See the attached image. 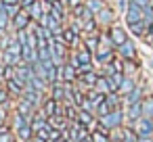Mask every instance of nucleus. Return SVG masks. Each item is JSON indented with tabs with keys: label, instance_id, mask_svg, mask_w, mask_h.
Segmentation results:
<instances>
[{
	"label": "nucleus",
	"instance_id": "obj_51",
	"mask_svg": "<svg viewBox=\"0 0 153 142\" xmlns=\"http://www.w3.org/2000/svg\"><path fill=\"white\" fill-rule=\"evenodd\" d=\"M138 142H151V138H140Z\"/></svg>",
	"mask_w": 153,
	"mask_h": 142
},
{
	"label": "nucleus",
	"instance_id": "obj_21",
	"mask_svg": "<svg viewBox=\"0 0 153 142\" xmlns=\"http://www.w3.org/2000/svg\"><path fill=\"white\" fill-rule=\"evenodd\" d=\"M78 121H80L82 125H90V123H92V115H90V111L80 109V111H78Z\"/></svg>",
	"mask_w": 153,
	"mask_h": 142
},
{
	"label": "nucleus",
	"instance_id": "obj_12",
	"mask_svg": "<svg viewBox=\"0 0 153 142\" xmlns=\"http://www.w3.org/2000/svg\"><path fill=\"white\" fill-rule=\"evenodd\" d=\"M94 90L97 92H101V94H111V86H109V79L107 77H99V82H97V86H94Z\"/></svg>",
	"mask_w": 153,
	"mask_h": 142
},
{
	"label": "nucleus",
	"instance_id": "obj_31",
	"mask_svg": "<svg viewBox=\"0 0 153 142\" xmlns=\"http://www.w3.org/2000/svg\"><path fill=\"white\" fill-rule=\"evenodd\" d=\"M88 9L92 13H101L103 11V2H101V0H88Z\"/></svg>",
	"mask_w": 153,
	"mask_h": 142
},
{
	"label": "nucleus",
	"instance_id": "obj_37",
	"mask_svg": "<svg viewBox=\"0 0 153 142\" xmlns=\"http://www.w3.org/2000/svg\"><path fill=\"white\" fill-rule=\"evenodd\" d=\"M61 136H63V132L53 127V132H51V142H61Z\"/></svg>",
	"mask_w": 153,
	"mask_h": 142
},
{
	"label": "nucleus",
	"instance_id": "obj_5",
	"mask_svg": "<svg viewBox=\"0 0 153 142\" xmlns=\"http://www.w3.org/2000/svg\"><path fill=\"white\" fill-rule=\"evenodd\" d=\"M76 73H78V69H76L74 65H61V67H59V77H61L65 84H71V82L76 79Z\"/></svg>",
	"mask_w": 153,
	"mask_h": 142
},
{
	"label": "nucleus",
	"instance_id": "obj_38",
	"mask_svg": "<svg viewBox=\"0 0 153 142\" xmlns=\"http://www.w3.org/2000/svg\"><path fill=\"white\" fill-rule=\"evenodd\" d=\"M0 142H13V134L2 129V132H0Z\"/></svg>",
	"mask_w": 153,
	"mask_h": 142
},
{
	"label": "nucleus",
	"instance_id": "obj_42",
	"mask_svg": "<svg viewBox=\"0 0 153 142\" xmlns=\"http://www.w3.org/2000/svg\"><path fill=\"white\" fill-rule=\"evenodd\" d=\"M63 2H69V7H74V9L82 7V0H63Z\"/></svg>",
	"mask_w": 153,
	"mask_h": 142
},
{
	"label": "nucleus",
	"instance_id": "obj_23",
	"mask_svg": "<svg viewBox=\"0 0 153 142\" xmlns=\"http://www.w3.org/2000/svg\"><path fill=\"white\" fill-rule=\"evenodd\" d=\"M53 98H55V100L65 98V84H55V86H53Z\"/></svg>",
	"mask_w": 153,
	"mask_h": 142
},
{
	"label": "nucleus",
	"instance_id": "obj_45",
	"mask_svg": "<svg viewBox=\"0 0 153 142\" xmlns=\"http://www.w3.org/2000/svg\"><path fill=\"white\" fill-rule=\"evenodd\" d=\"M84 29H86V32H94V21H92V19H90V21H86Z\"/></svg>",
	"mask_w": 153,
	"mask_h": 142
},
{
	"label": "nucleus",
	"instance_id": "obj_44",
	"mask_svg": "<svg viewBox=\"0 0 153 142\" xmlns=\"http://www.w3.org/2000/svg\"><path fill=\"white\" fill-rule=\"evenodd\" d=\"M147 44L153 46V25H149V34H147Z\"/></svg>",
	"mask_w": 153,
	"mask_h": 142
},
{
	"label": "nucleus",
	"instance_id": "obj_10",
	"mask_svg": "<svg viewBox=\"0 0 153 142\" xmlns=\"http://www.w3.org/2000/svg\"><path fill=\"white\" fill-rule=\"evenodd\" d=\"M128 117H130L132 121H138V119L143 117V102H140V100L134 102V104H130V109H128Z\"/></svg>",
	"mask_w": 153,
	"mask_h": 142
},
{
	"label": "nucleus",
	"instance_id": "obj_25",
	"mask_svg": "<svg viewBox=\"0 0 153 142\" xmlns=\"http://www.w3.org/2000/svg\"><path fill=\"white\" fill-rule=\"evenodd\" d=\"M78 61H80V65H90V50L88 48H82L78 52Z\"/></svg>",
	"mask_w": 153,
	"mask_h": 142
},
{
	"label": "nucleus",
	"instance_id": "obj_14",
	"mask_svg": "<svg viewBox=\"0 0 153 142\" xmlns=\"http://www.w3.org/2000/svg\"><path fill=\"white\" fill-rule=\"evenodd\" d=\"M143 117L153 119V96H147L143 100Z\"/></svg>",
	"mask_w": 153,
	"mask_h": 142
},
{
	"label": "nucleus",
	"instance_id": "obj_19",
	"mask_svg": "<svg viewBox=\"0 0 153 142\" xmlns=\"http://www.w3.org/2000/svg\"><path fill=\"white\" fill-rule=\"evenodd\" d=\"M136 90V86H134V82H132V77H124V84H122V88H120V92L122 94H130V92H134Z\"/></svg>",
	"mask_w": 153,
	"mask_h": 142
},
{
	"label": "nucleus",
	"instance_id": "obj_9",
	"mask_svg": "<svg viewBox=\"0 0 153 142\" xmlns=\"http://www.w3.org/2000/svg\"><path fill=\"white\" fill-rule=\"evenodd\" d=\"M109 79V86H111V92H120L122 84H124V73H113V75H107Z\"/></svg>",
	"mask_w": 153,
	"mask_h": 142
},
{
	"label": "nucleus",
	"instance_id": "obj_6",
	"mask_svg": "<svg viewBox=\"0 0 153 142\" xmlns=\"http://www.w3.org/2000/svg\"><path fill=\"white\" fill-rule=\"evenodd\" d=\"M109 38H111V42H113L117 48H120L122 44H126V42H128V36H126V32H124L122 27H111Z\"/></svg>",
	"mask_w": 153,
	"mask_h": 142
},
{
	"label": "nucleus",
	"instance_id": "obj_1",
	"mask_svg": "<svg viewBox=\"0 0 153 142\" xmlns=\"http://www.w3.org/2000/svg\"><path fill=\"white\" fill-rule=\"evenodd\" d=\"M122 121H124V113L120 109L111 111L107 117H99V127L101 132L107 134V129H113V127H122Z\"/></svg>",
	"mask_w": 153,
	"mask_h": 142
},
{
	"label": "nucleus",
	"instance_id": "obj_29",
	"mask_svg": "<svg viewBox=\"0 0 153 142\" xmlns=\"http://www.w3.org/2000/svg\"><path fill=\"white\" fill-rule=\"evenodd\" d=\"M90 138H92V142H109V138H107V134L105 132H92L90 134Z\"/></svg>",
	"mask_w": 153,
	"mask_h": 142
},
{
	"label": "nucleus",
	"instance_id": "obj_24",
	"mask_svg": "<svg viewBox=\"0 0 153 142\" xmlns=\"http://www.w3.org/2000/svg\"><path fill=\"white\" fill-rule=\"evenodd\" d=\"M17 134H19V138H21L23 142H27V140H32V138H34V129H32V125H25V127H21Z\"/></svg>",
	"mask_w": 153,
	"mask_h": 142
},
{
	"label": "nucleus",
	"instance_id": "obj_2",
	"mask_svg": "<svg viewBox=\"0 0 153 142\" xmlns=\"http://www.w3.org/2000/svg\"><path fill=\"white\" fill-rule=\"evenodd\" d=\"M134 132L138 134V138H151L153 134V119H147V117H140L136 121V127Z\"/></svg>",
	"mask_w": 153,
	"mask_h": 142
},
{
	"label": "nucleus",
	"instance_id": "obj_4",
	"mask_svg": "<svg viewBox=\"0 0 153 142\" xmlns=\"http://www.w3.org/2000/svg\"><path fill=\"white\" fill-rule=\"evenodd\" d=\"M30 19H32V17H30V13H27L25 9H21V11H19V13H17V15L13 17V23H15V29H19V32H23V29H25V27L30 25Z\"/></svg>",
	"mask_w": 153,
	"mask_h": 142
},
{
	"label": "nucleus",
	"instance_id": "obj_49",
	"mask_svg": "<svg viewBox=\"0 0 153 142\" xmlns=\"http://www.w3.org/2000/svg\"><path fill=\"white\" fill-rule=\"evenodd\" d=\"M4 73H7V69H4V65L0 63V77H4Z\"/></svg>",
	"mask_w": 153,
	"mask_h": 142
},
{
	"label": "nucleus",
	"instance_id": "obj_17",
	"mask_svg": "<svg viewBox=\"0 0 153 142\" xmlns=\"http://www.w3.org/2000/svg\"><path fill=\"white\" fill-rule=\"evenodd\" d=\"M138 140H140L138 134L132 132L130 127H124V129H122V142H138Z\"/></svg>",
	"mask_w": 153,
	"mask_h": 142
},
{
	"label": "nucleus",
	"instance_id": "obj_20",
	"mask_svg": "<svg viewBox=\"0 0 153 142\" xmlns=\"http://www.w3.org/2000/svg\"><path fill=\"white\" fill-rule=\"evenodd\" d=\"M74 11H76V17H80V19H86V21L92 19V11H90L88 7H78V9H74Z\"/></svg>",
	"mask_w": 153,
	"mask_h": 142
},
{
	"label": "nucleus",
	"instance_id": "obj_34",
	"mask_svg": "<svg viewBox=\"0 0 153 142\" xmlns=\"http://www.w3.org/2000/svg\"><path fill=\"white\" fill-rule=\"evenodd\" d=\"M138 94H140V90H138V88H136V90H134V92H130V94H128V96H126V100H128V102H130V104H134V102H138Z\"/></svg>",
	"mask_w": 153,
	"mask_h": 142
},
{
	"label": "nucleus",
	"instance_id": "obj_33",
	"mask_svg": "<svg viewBox=\"0 0 153 142\" xmlns=\"http://www.w3.org/2000/svg\"><path fill=\"white\" fill-rule=\"evenodd\" d=\"M7 7V13H9V17H15L21 9H19V4H4Z\"/></svg>",
	"mask_w": 153,
	"mask_h": 142
},
{
	"label": "nucleus",
	"instance_id": "obj_11",
	"mask_svg": "<svg viewBox=\"0 0 153 142\" xmlns=\"http://www.w3.org/2000/svg\"><path fill=\"white\" fill-rule=\"evenodd\" d=\"M120 54H122L124 59H132V57L136 54V48H134V44H132V42H126V44H122V46H120Z\"/></svg>",
	"mask_w": 153,
	"mask_h": 142
},
{
	"label": "nucleus",
	"instance_id": "obj_32",
	"mask_svg": "<svg viewBox=\"0 0 153 142\" xmlns=\"http://www.w3.org/2000/svg\"><path fill=\"white\" fill-rule=\"evenodd\" d=\"M84 100H86V96H84L80 90H76V92H74V102H76L78 107H82V104H84Z\"/></svg>",
	"mask_w": 153,
	"mask_h": 142
},
{
	"label": "nucleus",
	"instance_id": "obj_40",
	"mask_svg": "<svg viewBox=\"0 0 153 142\" xmlns=\"http://www.w3.org/2000/svg\"><path fill=\"white\" fill-rule=\"evenodd\" d=\"M132 2H134V4H138L140 9H147V7L151 4V0H132Z\"/></svg>",
	"mask_w": 153,
	"mask_h": 142
},
{
	"label": "nucleus",
	"instance_id": "obj_26",
	"mask_svg": "<svg viewBox=\"0 0 153 142\" xmlns=\"http://www.w3.org/2000/svg\"><path fill=\"white\" fill-rule=\"evenodd\" d=\"M9 23V13H7V7L0 2V29H4Z\"/></svg>",
	"mask_w": 153,
	"mask_h": 142
},
{
	"label": "nucleus",
	"instance_id": "obj_15",
	"mask_svg": "<svg viewBox=\"0 0 153 142\" xmlns=\"http://www.w3.org/2000/svg\"><path fill=\"white\" fill-rule=\"evenodd\" d=\"M48 121H51V125H53L55 129H61V132H65V129H67V127H65V125H67V121H65V117H63V115H55V117H51Z\"/></svg>",
	"mask_w": 153,
	"mask_h": 142
},
{
	"label": "nucleus",
	"instance_id": "obj_27",
	"mask_svg": "<svg viewBox=\"0 0 153 142\" xmlns=\"http://www.w3.org/2000/svg\"><path fill=\"white\" fill-rule=\"evenodd\" d=\"M111 111H113V109H111V107L107 104V100H105V102H101V104L97 107V113H99V117H107V115H109Z\"/></svg>",
	"mask_w": 153,
	"mask_h": 142
},
{
	"label": "nucleus",
	"instance_id": "obj_18",
	"mask_svg": "<svg viewBox=\"0 0 153 142\" xmlns=\"http://www.w3.org/2000/svg\"><path fill=\"white\" fill-rule=\"evenodd\" d=\"M76 34H78V27H76V25L69 27V29H65V32H63V40H65V44H76Z\"/></svg>",
	"mask_w": 153,
	"mask_h": 142
},
{
	"label": "nucleus",
	"instance_id": "obj_8",
	"mask_svg": "<svg viewBox=\"0 0 153 142\" xmlns=\"http://www.w3.org/2000/svg\"><path fill=\"white\" fill-rule=\"evenodd\" d=\"M42 113H44V117H55V115H61V111L57 109V100L55 98H48V100H44V107H42Z\"/></svg>",
	"mask_w": 153,
	"mask_h": 142
},
{
	"label": "nucleus",
	"instance_id": "obj_50",
	"mask_svg": "<svg viewBox=\"0 0 153 142\" xmlns=\"http://www.w3.org/2000/svg\"><path fill=\"white\" fill-rule=\"evenodd\" d=\"M80 142H92V138H90V136H84V138H82Z\"/></svg>",
	"mask_w": 153,
	"mask_h": 142
},
{
	"label": "nucleus",
	"instance_id": "obj_7",
	"mask_svg": "<svg viewBox=\"0 0 153 142\" xmlns=\"http://www.w3.org/2000/svg\"><path fill=\"white\" fill-rule=\"evenodd\" d=\"M17 113H19V115H23V117L27 119V123L32 125V121H34V117H32V113H34V104H32V102L21 100V102H19V107H17Z\"/></svg>",
	"mask_w": 153,
	"mask_h": 142
},
{
	"label": "nucleus",
	"instance_id": "obj_35",
	"mask_svg": "<svg viewBox=\"0 0 153 142\" xmlns=\"http://www.w3.org/2000/svg\"><path fill=\"white\" fill-rule=\"evenodd\" d=\"M132 27V32L136 34V36H143V32H145V23L140 21V23H134V25H130Z\"/></svg>",
	"mask_w": 153,
	"mask_h": 142
},
{
	"label": "nucleus",
	"instance_id": "obj_36",
	"mask_svg": "<svg viewBox=\"0 0 153 142\" xmlns=\"http://www.w3.org/2000/svg\"><path fill=\"white\" fill-rule=\"evenodd\" d=\"M99 61H101V63H109V61H111V50H103V52H99Z\"/></svg>",
	"mask_w": 153,
	"mask_h": 142
},
{
	"label": "nucleus",
	"instance_id": "obj_43",
	"mask_svg": "<svg viewBox=\"0 0 153 142\" xmlns=\"http://www.w3.org/2000/svg\"><path fill=\"white\" fill-rule=\"evenodd\" d=\"M9 100V92H4V90H0V104H4Z\"/></svg>",
	"mask_w": 153,
	"mask_h": 142
},
{
	"label": "nucleus",
	"instance_id": "obj_28",
	"mask_svg": "<svg viewBox=\"0 0 153 142\" xmlns=\"http://www.w3.org/2000/svg\"><path fill=\"white\" fill-rule=\"evenodd\" d=\"M82 82H84V84H88V86H97L99 77H97V75L90 71V73H84V75H82Z\"/></svg>",
	"mask_w": 153,
	"mask_h": 142
},
{
	"label": "nucleus",
	"instance_id": "obj_47",
	"mask_svg": "<svg viewBox=\"0 0 153 142\" xmlns=\"http://www.w3.org/2000/svg\"><path fill=\"white\" fill-rule=\"evenodd\" d=\"M21 0H2V4H19Z\"/></svg>",
	"mask_w": 153,
	"mask_h": 142
},
{
	"label": "nucleus",
	"instance_id": "obj_48",
	"mask_svg": "<svg viewBox=\"0 0 153 142\" xmlns=\"http://www.w3.org/2000/svg\"><path fill=\"white\" fill-rule=\"evenodd\" d=\"M4 121V109H2V104H0V123Z\"/></svg>",
	"mask_w": 153,
	"mask_h": 142
},
{
	"label": "nucleus",
	"instance_id": "obj_30",
	"mask_svg": "<svg viewBox=\"0 0 153 142\" xmlns=\"http://www.w3.org/2000/svg\"><path fill=\"white\" fill-rule=\"evenodd\" d=\"M105 100H107V104H109V107H111L113 111H115V109L120 107V98H117V96H115L113 92H111V94H107V98H105Z\"/></svg>",
	"mask_w": 153,
	"mask_h": 142
},
{
	"label": "nucleus",
	"instance_id": "obj_22",
	"mask_svg": "<svg viewBox=\"0 0 153 142\" xmlns=\"http://www.w3.org/2000/svg\"><path fill=\"white\" fill-rule=\"evenodd\" d=\"M46 127H51V121L48 119H34L32 121V129L38 134L40 129H46Z\"/></svg>",
	"mask_w": 153,
	"mask_h": 142
},
{
	"label": "nucleus",
	"instance_id": "obj_39",
	"mask_svg": "<svg viewBox=\"0 0 153 142\" xmlns=\"http://www.w3.org/2000/svg\"><path fill=\"white\" fill-rule=\"evenodd\" d=\"M101 21H111V11H107V9H103V13H101Z\"/></svg>",
	"mask_w": 153,
	"mask_h": 142
},
{
	"label": "nucleus",
	"instance_id": "obj_13",
	"mask_svg": "<svg viewBox=\"0 0 153 142\" xmlns=\"http://www.w3.org/2000/svg\"><path fill=\"white\" fill-rule=\"evenodd\" d=\"M38 90L36 88H32V86H27L25 90H23V100H27V102H32V104H36L38 102Z\"/></svg>",
	"mask_w": 153,
	"mask_h": 142
},
{
	"label": "nucleus",
	"instance_id": "obj_3",
	"mask_svg": "<svg viewBox=\"0 0 153 142\" xmlns=\"http://www.w3.org/2000/svg\"><path fill=\"white\" fill-rule=\"evenodd\" d=\"M126 21H128V25L140 23V21H143V9H140L138 4L130 2V7H128V11H126Z\"/></svg>",
	"mask_w": 153,
	"mask_h": 142
},
{
	"label": "nucleus",
	"instance_id": "obj_46",
	"mask_svg": "<svg viewBox=\"0 0 153 142\" xmlns=\"http://www.w3.org/2000/svg\"><path fill=\"white\" fill-rule=\"evenodd\" d=\"M86 44H88V50H92V48H97V38H90V40H88Z\"/></svg>",
	"mask_w": 153,
	"mask_h": 142
},
{
	"label": "nucleus",
	"instance_id": "obj_41",
	"mask_svg": "<svg viewBox=\"0 0 153 142\" xmlns=\"http://www.w3.org/2000/svg\"><path fill=\"white\" fill-rule=\"evenodd\" d=\"M34 2H36V0H21V2H19V7H21V9H25V11H27V9H30V7H32V4H34Z\"/></svg>",
	"mask_w": 153,
	"mask_h": 142
},
{
	"label": "nucleus",
	"instance_id": "obj_16",
	"mask_svg": "<svg viewBox=\"0 0 153 142\" xmlns=\"http://www.w3.org/2000/svg\"><path fill=\"white\" fill-rule=\"evenodd\" d=\"M27 13H30L32 19H42V17H44V11H42V4H40V2H34V4L27 9Z\"/></svg>",
	"mask_w": 153,
	"mask_h": 142
}]
</instances>
